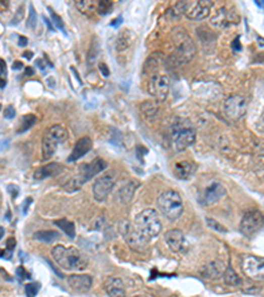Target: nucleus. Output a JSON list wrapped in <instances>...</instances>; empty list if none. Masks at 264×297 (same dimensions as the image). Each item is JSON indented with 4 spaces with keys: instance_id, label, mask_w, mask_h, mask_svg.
<instances>
[{
    "instance_id": "f257e3e1",
    "label": "nucleus",
    "mask_w": 264,
    "mask_h": 297,
    "mask_svg": "<svg viewBox=\"0 0 264 297\" xmlns=\"http://www.w3.org/2000/svg\"><path fill=\"white\" fill-rule=\"evenodd\" d=\"M51 258L66 271H83L89 264L87 258L76 247H64L59 244L51 249Z\"/></svg>"
},
{
    "instance_id": "f03ea898",
    "label": "nucleus",
    "mask_w": 264,
    "mask_h": 297,
    "mask_svg": "<svg viewBox=\"0 0 264 297\" xmlns=\"http://www.w3.org/2000/svg\"><path fill=\"white\" fill-rule=\"evenodd\" d=\"M169 137L173 150L176 152H182L196 141V130L189 120L177 118L172 123Z\"/></svg>"
},
{
    "instance_id": "7ed1b4c3",
    "label": "nucleus",
    "mask_w": 264,
    "mask_h": 297,
    "mask_svg": "<svg viewBox=\"0 0 264 297\" xmlns=\"http://www.w3.org/2000/svg\"><path fill=\"white\" fill-rule=\"evenodd\" d=\"M173 40H175V52L172 53L169 60H172L173 64L177 66H181L194 57L196 45L182 28H176L173 31Z\"/></svg>"
},
{
    "instance_id": "20e7f679",
    "label": "nucleus",
    "mask_w": 264,
    "mask_h": 297,
    "mask_svg": "<svg viewBox=\"0 0 264 297\" xmlns=\"http://www.w3.org/2000/svg\"><path fill=\"white\" fill-rule=\"evenodd\" d=\"M135 226L147 238L152 239L162 232V221L154 209H144L135 218Z\"/></svg>"
},
{
    "instance_id": "39448f33",
    "label": "nucleus",
    "mask_w": 264,
    "mask_h": 297,
    "mask_svg": "<svg viewBox=\"0 0 264 297\" xmlns=\"http://www.w3.org/2000/svg\"><path fill=\"white\" fill-rule=\"evenodd\" d=\"M157 206L169 221L179 219L184 213L182 198L176 190L163 191L157 198Z\"/></svg>"
},
{
    "instance_id": "423d86ee",
    "label": "nucleus",
    "mask_w": 264,
    "mask_h": 297,
    "mask_svg": "<svg viewBox=\"0 0 264 297\" xmlns=\"http://www.w3.org/2000/svg\"><path fill=\"white\" fill-rule=\"evenodd\" d=\"M107 168V163L100 157H95L90 164H83L81 167V171H79L78 176H76L74 178H72L68 184L65 185V189L69 193H73L76 191L77 189L81 188V185L87 182L89 180L99 174L100 172H103Z\"/></svg>"
},
{
    "instance_id": "0eeeda50",
    "label": "nucleus",
    "mask_w": 264,
    "mask_h": 297,
    "mask_svg": "<svg viewBox=\"0 0 264 297\" xmlns=\"http://www.w3.org/2000/svg\"><path fill=\"white\" fill-rule=\"evenodd\" d=\"M68 139V131L62 126H51L50 128L45 131L44 136H42V157L44 160H49L60 144Z\"/></svg>"
},
{
    "instance_id": "6e6552de",
    "label": "nucleus",
    "mask_w": 264,
    "mask_h": 297,
    "mask_svg": "<svg viewBox=\"0 0 264 297\" xmlns=\"http://www.w3.org/2000/svg\"><path fill=\"white\" fill-rule=\"evenodd\" d=\"M119 229L130 249L136 253H144L148 249V239L137 230L136 226H132L128 221H123L120 222Z\"/></svg>"
},
{
    "instance_id": "1a4fd4ad",
    "label": "nucleus",
    "mask_w": 264,
    "mask_h": 297,
    "mask_svg": "<svg viewBox=\"0 0 264 297\" xmlns=\"http://www.w3.org/2000/svg\"><path fill=\"white\" fill-rule=\"evenodd\" d=\"M169 77L165 73H160L157 70L149 73L148 79V92L153 96L156 101H165L169 92Z\"/></svg>"
},
{
    "instance_id": "9d476101",
    "label": "nucleus",
    "mask_w": 264,
    "mask_h": 297,
    "mask_svg": "<svg viewBox=\"0 0 264 297\" xmlns=\"http://www.w3.org/2000/svg\"><path fill=\"white\" fill-rule=\"evenodd\" d=\"M248 101L246 96L234 94L225 101V114L230 120H239L247 113Z\"/></svg>"
},
{
    "instance_id": "9b49d317",
    "label": "nucleus",
    "mask_w": 264,
    "mask_h": 297,
    "mask_svg": "<svg viewBox=\"0 0 264 297\" xmlns=\"http://www.w3.org/2000/svg\"><path fill=\"white\" fill-rule=\"evenodd\" d=\"M115 184L114 172H104L96 178L93 184V195L98 202L106 201Z\"/></svg>"
},
{
    "instance_id": "f8f14e48",
    "label": "nucleus",
    "mask_w": 264,
    "mask_h": 297,
    "mask_svg": "<svg viewBox=\"0 0 264 297\" xmlns=\"http://www.w3.org/2000/svg\"><path fill=\"white\" fill-rule=\"evenodd\" d=\"M264 227V215L259 210H251L243 215L240 221L239 230L240 232L246 236L254 235L255 232L261 230Z\"/></svg>"
},
{
    "instance_id": "ddd939ff",
    "label": "nucleus",
    "mask_w": 264,
    "mask_h": 297,
    "mask_svg": "<svg viewBox=\"0 0 264 297\" xmlns=\"http://www.w3.org/2000/svg\"><path fill=\"white\" fill-rule=\"evenodd\" d=\"M242 270L252 280H264V258L244 255L242 258Z\"/></svg>"
},
{
    "instance_id": "4468645a",
    "label": "nucleus",
    "mask_w": 264,
    "mask_h": 297,
    "mask_svg": "<svg viewBox=\"0 0 264 297\" xmlns=\"http://www.w3.org/2000/svg\"><path fill=\"white\" fill-rule=\"evenodd\" d=\"M213 2L209 0H198V2H186L185 15L192 20H203L209 16Z\"/></svg>"
},
{
    "instance_id": "2eb2a0df",
    "label": "nucleus",
    "mask_w": 264,
    "mask_h": 297,
    "mask_svg": "<svg viewBox=\"0 0 264 297\" xmlns=\"http://www.w3.org/2000/svg\"><path fill=\"white\" fill-rule=\"evenodd\" d=\"M164 239L169 249H171V251H173V253L185 254L189 250V243L181 230H169V231L164 234Z\"/></svg>"
},
{
    "instance_id": "dca6fc26",
    "label": "nucleus",
    "mask_w": 264,
    "mask_h": 297,
    "mask_svg": "<svg viewBox=\"0 0 264 297\" xmlns=\"http://www.w3.org/2000/svg\"><path fill=\"white\" fill-rule=\"evenodd\" d=\"M225 194H226V190H225V188L222 186V184L218 181H213L207 188H206L205 193H203V205H214V204L220 201L221 198Z\"/></svg>"
},
{
    "instance_id": "f3484780",
    "label": "nucleus",
    "mask_w": 264,
    "mask_h": 297,
    "mask_svg": "<svg viewBox=\"0 0 264 297\" xmlns=\"http://www.w3.org/2000/svg\"><path fill=\"white\" fill-rule=\"evenodd\" d=\"M68 285L76 292L85 293L91 289L93 279L90 275H72L68 277Z\"/></svg>"
},
{
    "instance_id": "a211bd4d",
    "label": "nucleus",
    "mask_w": 264,
    "mask_h": 297,
    "mask_svg": "<svg viewBox=\"0 0 264 297\" xmlns=\"http://www.w3.org/2000/svg\"><path fill=\"white\" fill-rule=\"evenodd\" d=\"M91 147H93V140H91L89 136L81 137V139L76 143L74 148H73L72 154L69 155L68 161L73 163V161L79 160V159L85 156L86 154H89L90 151H91Z\"/></svg>"
},
{
    "instance_id": "6ab92c4d",
    "label": "nucleus",
    "mask_w": 264,
    "mask_h": 297,
    "mask_svg": "<svg viewBox=\"0 0 264 297\" xmlns=\"http://www.w3.org/2000/svg\"><path fill=\"white\" fill-rule=\"evenodd\" d=\"M196 164L192 161H179L176 163L175 168H173V174L175 177H177L181 181H186L189 178L193 177V174L196 173Z\"/></svg>"
},
{
    "instance_id": "aec40b11",
    "label": "nucleus",
    "mask_w": 264,
    "mask_h": 297,
    "mask_svg": "<svg viewBox=\"0 0 264 297\" xmlns=\"http://www.w3.org/2000/svg\"><path fill=\"white\" fill-rule=\"evenodd\" d=\"M226 271V267L225 264L221 262V260H214V262H210L206 266H203L201 268V275H202L205 279H210V280H214V279H218V277L223 276V273Z\"/></svg>"
},
{
    "instance_id": "412c9836",
    "label": "nucleus",
    "mask_w": 264,
    "mask_h": 297,
    "mask_svg": "<svg viewBox=\"0 0 264 297\" xmlns=\"http://www.w3.org/2000/svg\"><path fill=\"white\" fill-rule=\"evenodd\" d=\"M106 292L109 297H126L123 281L118 277H109L104 284Z\"/></svg>"
},
{
    "instance_id": "4be33fe9",
    "label": "nucleus",
    "mask_w": 264,
    "mask_h": 297,
    "mask_svg": "<svg viewBox=\"0 0 264 297\" xmlns=\"http://www.w3.org/2000/svg\"><path fill=\"white\" fill-rule=\"evenodd\" d=\"M61 171H62L61 164L50 163V164L44 165V167L36 169L33 177L34 180H44V178L46 177H53V176H56V174L61 173Z\"/></svg>"
},
{
    "instance_id": "5701e85b",
    "label": "nucleus",
    "mask_w": 264,
    "mask_h": 297,
    "mask_svg": "<svg viewBox=\"0 0 264 297\" xmlns=\"http://www.w3.org/2000/svg\"><path fill=\"white\" fill-rule=\"evenodd\" d=\"M231 14L227 11V8L222 7L218 12H217L216 17H213V25H217V27H227L229 23H233V20L230 19Z\"/></svg>"
},
{
    "instance_id": "b1692460",
    "label": "nucleus",
    "mask_w": 264,
    "mask_h": 297,
    "mask_svg": "<svg viewBox=\"0 0 264 297\" xmlns=\"http://www.w3.org/2000/svg\"><path fill=\"white\" fill-rule=\"evenodd\" d=\"M131 44H132V32L126 29V31H124L123 33H120L119 37H118L117 49L119 52H123L127 48H130Z\"/></svg>"
},
{
    "instance_id": "393cba45",
    "label": "nucleus",
    "mask_w": 264,
    "mask_h": 297,
    "mask_svg": "<svg viewBox=\"0 0 264 297\" xmlns=\"http://www.w3.org/2000/svg\"><path fill=\"white\" fill-rule=\"evenodd\" d=\"M137 186V182L135 181H131L128 182L124 188L120 189L119 191V197H120V201L123 202V204H128V202L131 201V198L134 197V191L135 189H136Z\"/></svg>"
},
{
    "instance_id": "a878e982",
    "label": "nucleus",
    "mask_w": 264,
    "mask_h": 297,
    "mask_svg": "<svg viewBox=\"0 0 264 297\" xmlns=\"http://www.w3.org/2000/svg\"><path fill=\"white\" fill-rule=\"evenodd\" d=\"M223 280L227 285H230V287H238L242 284V280H240V277L238 276L237 272L231 268V267H226V271L223 273Z\"/></svg>"
},
{
    "instance_id": "bb28decb",
    "label": "nucleus",
    "mask_w": 264,
    "mask_h": 297,
    "mask_svg": "<svg viewBox=\"0 0 264 297\" xmlns=\"http://www.w3.org/2000/svg\"><path fill=\"white\" fill-rule=\"evenodd\" d=\"M55 225L65 232L69 238H72V239L73 238H76V226H74L73 222L66 221V219H59V221H56Z\"/></svg>"
},
{
    "instance_id": "cd10ccee",
    "label": "nucleus",
    "mask_w": 264,
    "mask_h": 297,
    "mask_svg": "<svg viewBox=\"0 0 264 297\" xmlns=\"http://www.w3.org/2000/svg\"><path fill=\"white\" fill-rule=\"evenodd\" d=\"M140 110L141 114H143L147 119H152V118H154L156 114H157L159 107L157 105H156V102H153V101H145V102L141 103Z\"/></svg>"
},
{
    "instance_id": "c85d7f7f",
    "label": "nucleus",
    "mask_w": 264,
    "mask_h": 297,
    "mask_svg": "<svg viewBox=\"0 0 264 297\" xmlns=\"http://www.w3.org/2000/svg\"><path fill=\"white\" fill-rule=\"evenodd\" d=\"M76 6L82 14H91L98 7V2L95 0H78L76 2Z\"/></svg>"
},
{
    "instance_id": "c756f323",
    "label": "nucleus",
    "mask_w": 264,
    "mask_h": 297,
    "mask_svg": "<svg viewBox=\"0 0 264 297\" xmlns=\"http://www.w3.org/2000/svg\"><path fill=\"white\" fill-rule=\"evenodd\" d=\"M34 239L44 243H51L59 239V232L56 231H38L34 234Z\"/></svg>"
},
{
    "instance_id": "7c9ffc66",
    "label": "nucleus",
    "mask_w": 264,
    "mask_h": 297,
    "mask_svg": "<svg viewBox=\"0 0 264 297\" xmlns=\"http://www.w3.org/2000/svg\"><path fill=\"white\" fill-rule=\"evenodd\" d=\"M36 122H37V118H36L34 115H32V114H29V115H24L23 118H21L20 126H19L17 132L21 133V132H24V131L29 130V128H31Z\"/></svg>"
},
{
    "instance_id": "2f4dec72",
    "label": "nucleus",
    "mask_w": 264,
    "mask_h": 297,
    "mask_svg": "<svg viewBox=\"0 0 264 297\" xmlns=\"http://www.w3.org/2000/svg\"><path fill=\"white\" fill-rule=\"evenodd\" d=\"M113 8V3L109 2V0H100L98 2V7H96V11L99 15H107Z\"/></svg>"
},
{
    "instance_id": "473e14b6",
    "label": "nucleus",
    "mask_w": 264,
    "mask_h": 297,
    "mask_svg": "<svg viewBox=\"0 0 264 297\" xmlns=\"http://www.w3.org/2000/svg\"><path fill=\"white\" fill-rule=\"evenodd\" d=\"M48 11H49V14H50V16H51V20L55 21L56 27L59 28L60 31L64 32V33H66V31H65V24H64V21H62L61 17H60L59 15H56V12L53 10H51L50 7H48Z\"/></svg>"
},
{
    "instance_id": "72a5a7b5",
    "label": "nucleus",
    "mask_w": 264,
    "mask_h": 297,
    "mask_svg": "<svg viewBox=\"0 0 264 297\" xmlns=\"http://www.w3.org/2000/svg\"><path fill=\"white\" fill-rule=\"evenodd\" d=\"M38 289H40V284L37 283H31L25 285V294L27 297H34L37 294Z\"/></svg>"
},
{
    "instance_id": "f704fd0d",
    "label": "nucleus",
    "mask_w": 264,
    "mask_h": 297,
    "mask_svg": "<svg viewBox=\"0 0 264 297\" xmlns=\"http://www.w3.org/2000/svg\"><path fill=\"white\" fill-rule=\"evenodd\" d=\"M206 223H207V225H209L210 227H212V229L217 230L218 232H227L226 227H223V226L221 225V223H218L217 221H214V219L206 218Z\"/></svg>"
},
{
    "instance_id": "c9c22d12",
    "label": "nucleus",
    "mask_w": 264,
    "mask_h": 297,
    "mask_svg": "<svg viewBox=\"0 0 264 297\" xmlns=\"http://www.w3.org/2000/svg\"><path fill=\"white\" fill-rule=\"evenodd\" d=\"M96 53H98V46H96V44H93L89 51V65H91L95 61L96 56H98Z\"/></svg>"
},
{
    "instance_id": "e433bc0d",
    "label": "nucleus",
    "mask_w": 264,
    "mask_h": 297,
    "mask_svg": "<svg viewBox=\"0 0 264 297\" xmlns=\"http://www.w3.org/2000/svg\"><path fill=\"white\" fill-rule=\"evenodd\" d=\"M4 118H7V119H14L15 116H16V111L12 106H7L4 109Z\"/></svg>"
},
{
    "instance_id": "4c0bfd02",
    "label": "nucleus",
    "mask_w": 264,
    "mask_h": 297,
    "mask_svg": "<svg viewBox=\"0 0 264 297\" xmlns=\"http://www.w3.org/2000/svg\"><path fill=\"white\" fill-rule=\"evenodd\" d=\"M16 275L19 276L20 280H24V279H28V277H29V273L24 270V267H19L16 271Z\"/></svg>"
},
{
    "instance_id": "58836bf2",
    "label": "nucleus",
    "mask_w": 264,
    "mask_h": 297,
    "mask_svg": "<svg viewBox=\"0 0 264 297\" xmlns=\"http://www.w3.org/2000/svg\"><path fill=\"white\" fill-rule=\"evenodd\" d=\"M29 11L31 12H29V19H28V27L33 28L34 24H36V16H34V10L32 6L29 7Z\"/></svg>"
},
{
    "instance_id": "ea45409f",
    "label": "nucleus",
    "mask_w": 264,
    "mask_h": 297,
    "mask_svg": "<svg viewBox=\"0 0 264 297\" xmlns=\"http://www.w3.org/2000/svg\"><path fill=\"white\" fill-rule=\"evenodd\" d=\"M99 70L102 72L103 77H109L110 75V72H109V68H107V65L104 64V62H100L99 64Z\"/></svg>"
},
{
    "instance_id": "a19ab883",
    "label": "nucleus",
    "mask_w": 264,
    "mask_h": 297,
    "mask_svg": "<svg viewBox=\"0 0 264 297\" xmlns=\"http://www.w3.org/2000/svg\"><path fill=\"white\" fill-rule=\"evenodd\" d=\"M259 128H260V131L264 132V109L263 111H261L260 116H259Z\"/></svg>"
},
{
    "instance_id": "79ce46f5",
    "label": "nucleus",
    "mask_w": 264,
    "mask_h": 297,
    "mask_svg": "<svg viewBox=\"0 0 264 297\" xmlns=\"http://www.w3.org/2000/svg\"><path fill=\"white\" fill-rule=\"evenodd\" d=\"M23 11H24V8L23 7H20V10H19V14H17V19L15 21H12V24H17V23H19V21H20V19L23 16H24V12H23Z\"/></svg>"
},
{
    "instance_id": "37998d69",
    "label": "nucleus",
    "mask_w": 264,
    "mask_h": 297,
    "mask_svg": "<svg viewBox=\"0 0 264 297\" xmlns=\"http://www.w3.org/2000/svg\"><path fill=\"white\" fill-rule=\"evenodd\" d=\"M0 64H2V78L6 77L7 74V68H6V61L4 60H0Z\"/></svg>"
},
{
    "instance_id": "c03bdc74",
    "label": "nucleus",
    "mask_w": 264,
    "mask_h": 297,
    "mask_svg": "<svg viewBox=\"0 0 264 297\" xmlns=\"http://www.w3.org/2000/svg\"><path fill=\"white\" fill-rule=\"evenodd\" d=\"M233 48L234 51H240V44H239V37L235 38L233 42Z\"/></svg>"
},
{
    "instance_id": "a18cd8bd",
    "label": "nucleus",
    "mask_w": 264,
    "mask_h": 297,
    "mask_svg": "<svg viewBox=\"0 0 264 297\" xmlns=\"http://www.w3.org/2000/svg\"><path fill=\"white\" fill-rule=\"evenodd\" d=\"M27 44H28V38L20 36V37H19V45H20V46H25Z\"/></svg>"
},
{
    "instance_id": "49530a36",
    "label": "nucleus",
    "mask_w": 264,
    "mask_h": 297,
    "mask_svg": "<svg viewBox=\"0 0 264 297\" xmlns=\"http://www.w3.org/2000/svg\"><path fill=\"white\" fill-rule=\"evenodd\" d=\"M7 243H8V249L12 250L15 247V244H16V240H15L14 238H10V239L7 240Z\"/></svg>"
},
{
    "instance_id": "de8ad7c7",
    "label": "nucleus",
    "mask_w": 264,
    "mask_h": 297,
    "mask_svg": "<svg viewBox=\"0 0 264 297\" xmlns=\"http://www.w3.org/2000/svg\"><path fill=\"white\" fill-rule=\"evenodd\" d=\"M12 68H14V70H20V69L23 68V64H21L20 61H15L14 66H12Z\"/></svg>"
},
{
    "instance_id": "09e8293b",
    "label": "nucleus",
    "mask_w": 264,
    "mask_h": 297,
    "mask_svg": "<svg viewBox=\"0 0 264 297\" xmlns=\"http://www.w3.org/2000/svg\"><path fill=\"white\" fill-rule=\"evenodd\" d=\"M123 20V19H122V16H119L118 17V19H115V20H113V23H111V25H113V27H118V25H119V21H122Z\"/></svg>"
},
{
    "instance_id": "8fccbe9b",
    "label": "nucleus",
    "mask_w": 264,
    "mask_h": 297,
    "mask_svg": "<svg viewBox=\"0 0 264 297\" xmlns=\"http://www.w3.org/2000/svg\"><path fill=\"white\" fill-rule=\"evenodd\" d=\"M42 19H44V21H45V23H46V25H48V27H49V29H50V31H53L55 28H53V25H51L50 20H48V19H46V16H44V17H42Z\"/></svg>"
},
{
    "instance_id": "3c124183",
    "label": "nucleus",
    "mask_w": 264,
    "mask_h": 297,
    "mask_svg": "<svg viewBox=\"0 0 264 297\" xmlns=\"http://www.w3.org/2000/svg\"><path fill=\"white\" fill-rule=\"evenodd\" d=\"M32 55H33V53H32V52H25V53H24V55H23V56H24L25 58H28V60H31V58H32Z\"/></svg>"
},
{
    "instance_id": "603ef678",
    "label": "nucleus",
    "mask_w": 264,
    "mask_h": 297,
    "mask_svg": "<svg viewBox=\"0 0 264 297\" xmlns=\"http://www.w3.org/2000/svg\"><path fill=\"white\" fill-rule=\"evenodd\" d=\"M29 74V75H33V70H32L31 68H27V70H25V74Z\"/></svg>"
},
{
    "instance_id": "864d4df0",
    "label": "nucleus",
    "mask_w": 264,
    "mask_h": 297,
    "mask_svg": "<svg viewBox=\"0 0 264 297\" xmlns=\"http://www.w3.org/2000/svg\"><path fill=\"white\" fill-rule=\"evenodd\" d=\"M6 87V81H4V78H2V89H4Z\"/></svg>"
},
{
    "instance_id": "5fc2aeb1",
    "label": "nucleus",
    "mask_w": 264,
    "mask_h": 297,
    "mask_svg": "<svg viewBox=\"0 0 264 297\" xmlns=\"http://www.w3.org/2000/svg\"><path fill=\"white\" fill-rule=\"evenodd\" d=\"M256 4H257V6H259V7H264L263 2H256Z\"/></svg>"
},
{
    "instance_id": "6e6d98bb",
    "label": "nucleus",
    "mask_w": 264,
    "mask_h": 297,
    "mask_svg": "<svg viewBox=\"0 0 264 297\" xmlns=\"http://www.w3.org/2000/svg\"><path fill=\"white\" fill-rule=\"evenodd\" d=\"M135 297H140V296H135Z\"/></svg>"
}]
</instances>
